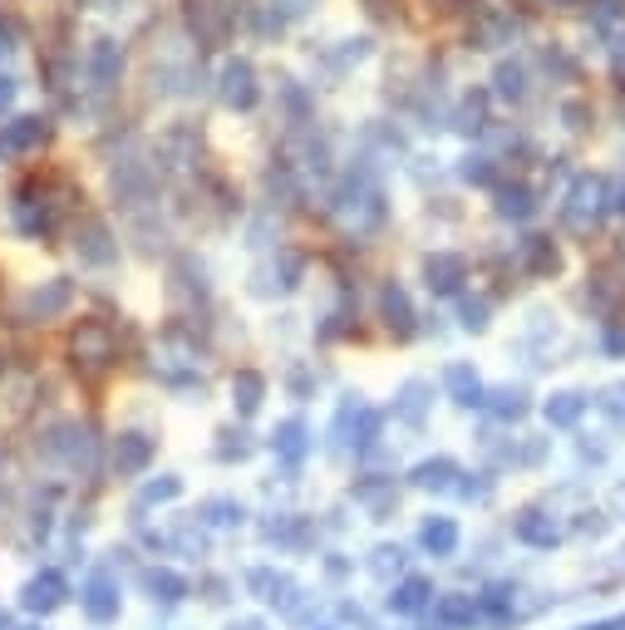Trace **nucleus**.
I'll use <instances>...</instances> for the list:
<instances>
[{
  "mask_svg": "<svg viewBox=\"0 0 625 630\" xmlns=\"http://www.w3.org/2000/svg\"><path fill=\"white\" fill-rule=\"evenodd\" d=\"M217 94H222L227 108H252L256 104V69L246 65V60H227L222 75H217Z\"/></svg>",
  "mask_w": 625,
  "mask_h": 630,
  "instance_id": "obj_1",
  "label": "nucleus"
},
{
  "mask_svg": "<svg viewBox=\"0 0 625 630\" xmlns=\"http://www.w3.org/2000/svg\"><path fill=\"white\" fill-rule=\"evenodd\" d=\"M69 350H75V360H85V364H109V355H114V340H109L104 325L85 321L75 331V340H69Z\"/></svg>",
  "mask_w": 625,
  "mask_h": 630,
  "instance_id": "obj_2",
  "label": "nucleus"
},
{
  "mask_svg": "<svg viewBox=\"0 0 625 630\" xmlns=\"http://www.w3.org/2000/svg\"><path fill=\"white\" fill-rule=\"evenodd\" d=\"M44 143V118H11L5 129H0V149L5 153H30V149H40Z\"/></svg>",
  "mask_w": 625,
  "mask_h": 630,
  "instance_id": "obj_3",
  "label": "nucleus"
},
{
  "mask_svg": "<svg viewBox=\"0 0 625 630\" xmlns=\"http://www.w3.org/2000/svg\"><path fill=\"white\" fill-rule=\"evenodd\" d=\"M118 75H124V50H118L114 40H99L94 50H89V79H94L99 89H109Z\"/></svg>",
  "mask_w": 625,
  "mask_h": 630,
  "instance_id": "obj_4",
  "label": "nucleus"
},
{
  "mask_svg": "<svg viewBox=\"0 0 625 630\" xmlns=\"http://www.w3.org/2000/svg\"><path fill=\"white\" fill-rule=\"evenodd\" d=\"M69 296H75V291H69V281H64V277H54L50 286L30 291V300H25V310H30V316H40V321H50V316H60V310L69 306Z\"/></svg>",
  "mask_w": 625,
  "mask_h": 630,
  "instance_id": "obj_5",
  "label": "nucleus"
},
{
  "mask_svg": "<svg viewBox=\"0 0 625 630\" xmlns=\"http://www.w3.org/2000/svg\"><path fill=\"white\" fill-rule=\"evenodd\" d=\"M75 246H79V257H85L89 267H109V261L118 257V246L109 242V232H104L99 222H89L85 232H79V242H75Z\"/></svg>",
  "mask_w": 625,
  "mask_h": 630,
  "instance_id": "obj_6",
  "label": "nucleus"
},
{
  "mask_svg": "<svg viewBox=\"0 0 625 630\" xmlns=\"http://www.w3.org/2000/svg\"><path fill=\"white\" fill-rule=\"evenodd\" d=\"M64 601V577L60 571H40V577L25 587V606L30 610H54Z\"/></svg>",
  "mask_w": 625,
  "mask_h": 630,
  "instance_id": "obj_7",
  "label": "nucleus"
},
{
  "mask_svg": "<svg viewBox=\"0 0 625 630\" xmlns=\"http://www.w3.org/2000/svg\"><path fill=\"white\" fill-rule=\"evenodd\" d=\"M85 610H89L94 620H114V610H118L114 581H109V577H89V587H85Z\"/></svg>",
  "mask_w": 625,
  "mask_h": 630,
  "instance_id": "obj_8",
  "label": "nucleus"
},
{
  "mask_svg": "<svg viewBox=\"0 0 625 630\" xmlns=\"http://www.w3.org/2000/svg\"><path fill=\"white\" fill-rule=\"evenodd\" d=\"M458 281H463V261H458V257H429V286L454 291Z\"/></svg>",
  "mask_w": 625,
  "mask_h": 630,
  "instance_id": "obj_9",
  "label": "nucleus"
},
{
  "mask_svg": "<svg viewBox=\"0 0 625 630\" xmlns=\"http://www.w3.org/2000/svg\"><path fill=\"white\" fill-rule=\"evenodd\" d=\"M498 94L502 99H522V94H527V69H522V65H498Z\"/></svg>",
  "mask_w": 625,
  "mask_h": 630,
  "instance_id": "obj_10",
  "label": "nucleus"
},
{
  "mask_svg": "<svg viewBox=\"0 0 625 630\" xmlns=\"http://www.w3.org/2000/svg\"><path fill=\"white\" fill-rule=\"evenodd\" d=\"M143 459H149V449H143V443H128V438H118V468H138Z\"/></svg>",
  "mask_w": 625,
  "mask_h": 630,
  "instance_id": "obj_11",
  "label": "nucleus"
},
{
  "mask_svg": "<svg viewBox=\"0 0 625 630\" xmlns=\"http://www.w3.org/2000/svg\"><path fill=\"white\" fill-rule=\"evenodd\" d=\"M527 213H532V197L522 188L518 193H502V217H527Z\"/></svg>",
  "mask_w": 625,
  "mask_h": 630,
  "instance_id": "obj_12",
  "label": "nucleus"
},
{
  "mask_svg": "<svg viewBox=\"0 0 625 630\" xmlns=\"http://www.w3.org/2000/svg\"><path fill=\"white\" fill-rule=\"evenodd\" d=\"M463 129H483V94L463 99Z\"/></svg>",
  "mask_w": 625,
  "mask_h": 630,
  "instance_id": "obj_13",
  "label": "nucleus"
},
{
  "mask_svg": "<svg viewBox=\"0 0 625 630\" xmlns=\"http://www.w3.org/2000/svg\"><path fill=\"white\" fill-rule=\"evenodd\" d=\"M621 21V0H601L596 5V25H615Z\"/></svg>",
  "mask_w": 625,
  "mask_h": 630,
  "instance_id": "obj_14",
  "label": "nucleus"
},
{
  "mask_svg": "<svg viewBox=\"0 0 625 630\" xmlns=\"http://www.w3.org/2000/svg\"><path fill=\"white\" fill-rule=\"evenodd\" d=\"M468 178H473V182H488L493 178V172H488V158H468Z\"/></svg>",
  "mask_w": 625,
  "mask_h": 630,
  "instance_id": "obj_15",
  "label": "nucleus"
},
{
  "mask_svg": "<svg viewBox=\"0 0 625 630\" xmlns=\"http://www.w3.org/2000/svg\"><path fill=\"white\" fill-rule=\"evenodd\" d=\"M11 99H15V79H11V75H0V108L11 104Z\"/></svg>",
  "mask_w": 625,
  "mask_h": 630,
  "instance_id": "obj_16",
  "label": "nucleus"
},
{
  "mask_svg": "<svg viewBox=\"0 0 625 630\" xmlns=\"http://www.w3.org/2000/svg\"><path fill=\"white\" fill-rule=\"evenodd\" d=\"M5 50H15V30L0 21V54H5Z\"/></svg>",
  "mask_w": 625,
  "mask_h": 630,
  "instance_id": "obj_17",
  "label": "nucleus"
},
{
  "mask_svg": "<svg viewBox=\"0 0 625 630\" xmlns=\"http://www.w3.org/2000/svg\"><path fill=\"white\" fill-rule=\"evenodd\" d=\"M557 5H572V0H557Z\"/></svg>",
  "mask_w": 625,
  "mask_h": 630,
  "instance_id": "obj_18",
  "label": "nucleus"
},
{
  "mask_svg": "<svg viewBox=\"0 0 625 630\" xmlns=\"http://www.w3.org/2000/svg\"><path fill=\"white\" fill-rule=\"evenodd\" d=\"M0 626H5V616H0Z\"/></svg>",
  "mask_w": 625,
  "mask_h": 630,
  "instance_id": "obj_19",
  "label": "nucleus"
}]
</instances>
